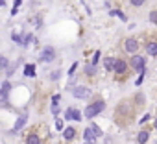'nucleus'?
<instances>
[{
    "mask_svg": "<svg viewBox=\"0 0 157 144\" xmlns=\"http://www.w3.org/2000/svg\"><path fill=\"white\" fill-rule=\"evenodd\" d=\"M59 100H61V96H59V94H54V96H52V105H57Z\"/></svg>",
    "mask_w": 157,
    "mask_h": 144,
    "instance_id": "nucleus-24",
    "label": "nucleus"
},
{
    "mask_svg": "<svg viewBox=\"0 0 157 144\" xmlns=\"http://www.w3.org/2000/svg\"><path fill=\"white\" fill-rule=\"evenodd\" d=\"M124 48H126V52H129L131 55L139 50V43L133 39V37H129V39H126V43H124Z\"/></svg>",
    "mask_w": 157,
    "mask_h": 144,
    "instance_id": "nucleus-6",
    "label": "nucleus"
},
{
    "mask_svg": "<svg viewBox=\"0 0 157 144\" xmlns=\"http://www.w3.org/2000/svg\"><path fill=\"white\" fill-rule=\"evenodd\" d=\"M50 78H52V80H57V78H59V70H54Z\"/></svg>",
    "mask_w": 157,
    "mask_h": 144,
    "instance_id": "nucleus-30",
    "label": "nucleus"
},
{
    "mask_svg": "<svg viewBox=\"0 0 157 144\" xmlns=\"http://www.w3.org/2000/svg\"><path fill=\"white\" fill-rule=\"evenodd\" d=\"M155 129H157V118H155Z\"/></svg>",
    "mask_w": 157,
    "mask_h": 144,
    "instance_id": "nucleus-35",
    "label": "nucleus"
},
{
    "mask_svg": "<svg viewBox=\"0 0 157 144\" xmlns=\"http://www.w3.org/2000/svg\"><path fill=\"white\" fill-rule=\"evenodd\" d=\"M11 91V85H10V81L6 80L4 83H2V96H8V93Z\"/></svg>",
    "mask_w": 157,
    "mask_h": 144,
    "instance_id": "nucleus-16",
    "label": "nucleus"
},
{
    "mask_svg": "<svg viewBox=\"0 0 157 144\" xmlns=\"http://www.w3.org/2000/svg\"><path fill=\"white\" fill-rule=\"evenodd\" d=\"M13 70H15L13 66H8V68H6V76H8V78H10V76L13 74Z\"/></svg>",
    "mask_w": 157,
    "mask_h": 144,
    "instance_id": "nucleus-29",
    "label": "nucleus"
},
{
    "mask_svg": "<svg viewBox=\"0 0 157 144\" xmlns=\"http://www.w3.org/2000/svg\"><path fill=\"white\" fill-rule=\"evenodd\" d=\"M56 127H57L59 131H63V120H59V118H57V120H56Z\"/></svg>",
    "mask_w": 157,
    "mask_h": 144,
    "instance_id": "nucleus-26",
    "label": "nucleus"
},
{
    "mask_svg": "<svg viewBox=\"0 0 157 144\" xmlns=\"http://www.w3.org/2000/svg\"><path fill=\"white\" fill-rule=\"evenodd\" d=\"M63 137H65V140L76 138V129H74V127H65V129H63Z\"/></svg>",
    "mask_w": 157,
    "mask_h": 144,
    "instance_id": "nucleus-13",
    "label": "nucleus"
},
{
    "mask_svg": "<svg viewBox=\"0 0 157 144\" xmlns=\"http://www.w3.org/2000/svg\"><path fill=\"white\" fill-rule=\"evenodd\" d=\"M26 120H28L26 116H19V120L15 122V127H13V131H21V129H22V126L26 124Z\"/></svg>",
    "mask_w": 157,
    "mask_h": 144,
    "instance_id": "nucleus-15",
    "label": "nucleus"
},
{
    "mask_svg": "<svg viewBox=\"0 0 157 144\" xmlns=\"http://www.w3.org/2000/svg\"><path fill=\"white\" fill-rule=\"evenodd\" d=\"M85 74L87 76H94V65L91 63V65H85Z\"/></svg>",
    "mask_w": 157,
    "mask_h": 144,
    "instance_id": "nucleus-18",
    "label": "nucleus"
},
{
    "mask_svg": "<svg viewBox=\"0 0 157 144\" xmlns=\"http://www.w3.org/2000/svg\"><path fill=\"white\" fill-rule=\"evenodd\" d=\"M65 118H67V120H76V122H80L83 116H82V113L78 111V109H74V107H68V109L65 111Z\"/></svg>",
    "mask_w": 157,
    "mask_h": 144,
    "instance_id": "nucleus-5",
    "label": "nucleus"
},
{
    "mask_svg": "<svg viewBox=\"0 0 157 144\" xmlns=\"http://www.w3.org/2000/svg\"><path fill=\"white\" fill-rule=\"evenodd\" d=\"M76 66H78V63H74V65L70 66V70H68V76H74V72H76Z\"/></svg>",
    "mask_w": 157,
    "mask_h": 144,
    "instance_id": "nucleus-27",
    "label": "nucleus"
},
{
    "mask_svg": "<svg viewBox=\"0 0 157 144\" xmlns=\"http://www.w3.org/2000/svg\"><path fill=\"white\" fill-rule=\"evenodd\" d=\"M98 59H100V52H94V57H93V65H96V63H98Z\"/></svg>",
    "mask_w": 157,
    "mask_h": 144,
    "instance_id": "nucleus-28",
    "label": "nucleus"
},
{
    "mask_svg": "<svg viewBox=\"0 0 157 144\" xmlns=\"http://www.w3.org/2000/svg\"><path fill=\"white\" fill-rule=\"evenodd\" d=\"M131 2V6H135V8H140L142 4H144V0H129Z\"/></svg>",
    "mask_w": 157,
    "mask_h": 144,
    "instance_id": "nucleus-22",
    "label": "nucleus"
},
{
    "mask_svg": "<svg viewBox=\"0 0 157 144\" xmlns=\"http://www.w3.org/2000/svg\"><path fill=\"white\" fill-rule=\"evenodd\" d=\"M115 63H117V57H105L104 59V66L107 72H115Z\"/></svg>",
    "mask_w": 157,
    "mask_h": 144,
    "instance_id": "nucleus-9",
    "label": "nucleus"
},
{
    "mask_svg": "<svg viewBox=\"0 0 157 144\" xmlns=\"http://www.w3.org/2000/svg\"><path fill=\"white\" fill-rule=\"evenodd\" d=\"M11 39H13V43H17V44H21V46H22V37H21L19 33H15V32H13V33H11Z\"/></svg>",
    "mask_w": 157,
    "mask_h": 144,
    "instance_id": "nucleus-19",
    "label": "nucleus"
},
{
    "mask_svg": "<svg viewBox=\"0 0 157 144\" xmlns=\"http://www.w3.org/2000/svg\"><path fill=\"white\" fill-rule=\"evenodd\" d=\"M126 70H128V63L120 57H117V63H115V72L117 74H126Z\"/></svg>",
    "mask_w": 157,
    "mask_h": 144,
    "instance_id": "nucleus-7",
    "label": "nucleus"
},
{
    "mask_svg": "<svg viewBox=\"0 0 157 144\" xmlns=\"http://www.w3.org/2000/svg\"><path fill=\"white\" fill-rule=\"evenodd\" d=\"M111 15H113V17H120L122 21H128V17H126V15H124L120 9H113V11H111Z\"/></svg>",
    "mask_w": 157,
    "mask_h": 144,
    "instance_id": "nucleus-17",
    "label": "nucleus"
},
{
    "mask_svg": "<svg viewBox=\"0 0 157 144\" xmlns=\"http://www.w3.org/2000/svg\"><path fill=\"white\" fill-rule=\"evenodd\" d=\"M21 4H22V0H15V4H13V8H19Z\"/></svg>",
    "mask_w": 157,
    "mask_h": 144,
    "instance_id": "nucleus-33",
    "label": "nucleus"
},
{
    "mask_svg": "<svg viewBox=\"0 0 157 144\" xmlns=\"http://www.w3.org/2000/svg\"><path fill=\"white\" fill-rule=\"evenodd\" d=\"M56 59V48L54 46H44L41 52V61L43 63H52Z\"/></svg>",
    "mask_w": 157,
    "mask_h": 144,
    "instance_id": "nucleus-4",
    "label": "nucleus"
},
{
    "mask_svg": "<svg viewBox=\"0 0 157 144\" xmlns=\"http://www.w3.org/2000/svg\"><path fill=\"white\" fill-rule=\"evenodd\" d=\"M70 93H72V96H74V98H80V100H85V98H89V96H91V89H89V87H85V85L72 87V89H70Z\"/></svg>",
    "mask_w": 157,
    "mask_h": 144,
    "instance_id": "nucleus-3",
    "label": "nucleus"
},
{
    "mask_svg": "<svg viewBox=\"0 0 157 144\" xmlns=\"http://www.w3.org/2000/svg\"><path fill=\"white\" fill-rule=\"evenodd\" d=\"M146 52L155 57V55H157V41H148V43H146Z\"/></svg>",
    "mask_w": 157,
    "mask_h": 144,
    "instance_id": "nucleus-11",
    "label": "nucleus"
},
{
    "mask_svg": "<svg viewBox=\"0 0 157 144\" xmlns=\"http://www.w3.org/2000/svg\"><path fill=\"white\" fill-rule=\"evenodd\" d=\"M83 138H85V142H89V144H94V140H96L98 137H96V133H94L91 127H87V129L83 131Z\"/></svg>",
    "mask_w": 157,
    "mask_h": 144,
    "instance_id": "nucleus-8",
    "label": "nucleus"
},
{
    "mask_svg": "<svg viewBox=\"0 0 157 144\" xmlns=\"http://www.w3.org/2000/svg\"><path fill=\"white\" fill-rule=\"evenodd\" d=\"M41 144H43V142H41Z\"/></svg>",
    "mask_w": 157,
    "mask_h": 144,
    "instance_id": "nucleus-37",
    "label": "nucleus"
},
{
    "mask_svg": "<svg viewBox=\"0 0 157 144\" xmlns=\"http://www.w3.org/2000/svg\"><path fill=\"white\" fill-rule=\"evenodd\" d=\"M91 129H93V131L96 133V137H100V135H102V129H100V127H98L96 124H93V126H91Z\"/></svg>",
    "mask_w": 157,
    "mask_h": 144,
    "instance_id": "nucleus-23",
    "label": "nucleus"
},
{
    "mask_svg": "<svg viewBox=\"0 0 157 144\" xmlns=\"http://www.w3.org/2000/svg\"><path fill=\"white\" fill-rule=\"evenodd\" d=\"M104 109H105V102L104 100H96V102H93V104H89L85 107V116L87 118H93V116L100 115Z\"/></svg>",
    "mask_w": 157,
    "mask_h": 144,
    "instance_id": "nucleus-1",
    "label": "nucleus"
},
{
    "mask_svg": "<svg viewBox=\"0 0 157 144\" xmlns=\"http://www.w3.org/2000/svg\"><path fill=\"white\" fill-rule=\"evenodd\" d=\"M148 19H150V22H151V24H157V9H155V11H151Z\"/></svg>",
    "mask_w": 157,
    "mask_h": 144,
    "instance_id": "nucleus-21",
    "label": "nucleus"
},
{
    "mask_svg": "<svg viewBox=\"0 0 157 144\" xmlns=\"http://www.w3.org/2000/svg\"><path fill=\"white\" fill-rule=\"evenodd\" d=\"M32 41H33V37H32V33H28V35H24V37H22V46H28V44H30Z\"/></svg>",
    "mask_w": 157,
    "mask_h": 144,
    "instance_id": "nucleus-20",
    "label": "nucleus"
},
{
    "mask_svg": "<svg viewBox=\"0 0 157 144\" xmlns=\"http://www.w3.org/2000/svg\"><path fill=\"white\" fill-rule=\"evenodd\" d=\"M150 116H151V115H150V113H148V115H144V116H142V118H140V124H144V122H146V120H150Z\"/></svg>",
    "mask_w": 157,
    "mask_h": 144,
    "instance_id": "nucleus-31",
    "label": "nucleus"
},
{
    "mask_svg": "<svg viewBox=\"0 0 157 144\" xmlns=\"http://www.w3.org/2000/svg\"><path fill=\"white\" fill-rule=\"evenodd\" d=\"M6 4V0H0V6H4Z\"/></svg>",
    "mask_w": 157,
    "mask_h": 144,
    "instance_id": "nucleus-34",
    "label": "nucleus"
},
{
    "mask_svg": "<svg viewBox=\"0 0 157 144\" xmlns=\"http://www.w3.org/2000/svg\"><path fill=\"white\" fill-rule=\"evenodd\" d=\"M142 76H144V74H139V78H137V81H135V85H140V83H142Z\"/></svg>",
    "mask_w": 157,
    "mask_h": 144,
    "instance_id": "nucleus-32",
    "label": "nucleus"
},
{
    "mask_svg": "<svg viewBox=\"0 0 157 144\" xmlns=\"http://www.w3.org/2000/svg\"><path fill=\"white\" fill-rule=\"evenodd\" d=\"M85 144H89V142H85Z\"/></svg>",
    "mask_w": 157,
    "mask_h": 144,
    "instance_id": "nucleus-36",
    "label": "nucleus"
},
{
    "mask_svg": "<svg viewBox=\"0 0 157 144\" xmlns=\"http://www.w3.org/2000/svg\"><path fill=\"white\" fill-rule=\"evenodd\" d=\"M129 65L135 72H139V74H144V70H146V63H144V57L139 55V54H133L131 59H129Z\"/></svg>",
    "mask_w": 157,
    "mask_h": 144,
    "instance_id": "nucleus-2",
    "label": "nucleus"
},
{
    "mask_svg": "<svg viewBox=\"0 0 157 144\" xmlns=\"http://www.w3.org/2000/svg\"><path fill=\"white\" fill-rule=\"evenodd\" d=\"M24 76L35 78V65H33V63H28V65L24 66Z\"/></svg>",
    "mask_w": 157,
    "mask_h": 144,
    "instance_id": "nucleus-12",
    "label": "nucleus"
},
{
    "mask_svg": "<svg viewBox=\"0 0 157 144\" xmlns=\"http://www.w3.org/2000/svg\"><path fill=\"white\" fill-rule=\"evenodd\" d=\"M26 144H41L39 135H37V133H30V135L26 137Z\"/></svg>",
    "mask_w": 157,
    "mask_h": 144,
    "instance_id": "nucleus-14",
    "label": "nucleus"
},
{
    "mask_svg": "<svg viewBox=\"0 0 157 144\" xmlns=\"http://www.w3.org/2000/svg\"><path fill=\"white\" fill-rule=\"evenodd\" d=\"M0 65H2V68H8V65H10V61H8L6 57H2V59H0Z\"/></svg>",
    "mask_w": 157,
    "mask_h": 144,
    "instance_id": "nucleus-25",
    "label": "nucleus"
},
{
    "mask_svg": "<svg viewBox=\"0 0 157 144\" xmlns=\"http://www.w3.org/2000/svg\"><path fill=\"white\" fill-rule=\"evenodd\" d=\"M148 138H150V131H148V129H140L139 135H137V142H139V144H146Z\"/></svg>",
    "mask_w": 157,
    "mask_h": 144,
    "instance_id": "nucleus-10",
    "label": "nucleus"
}]
</instances>
